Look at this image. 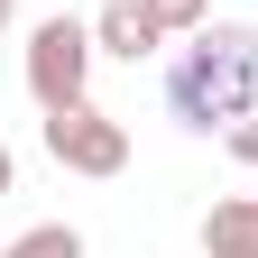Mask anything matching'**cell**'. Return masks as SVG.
Masks as SVG:
<instances>
[{
  "label": "cell",
  "instance_id": "obj_1",
  "mask_svg": "<svg viewBox=\"0 0 258 258\" xmlns=\"http://www.w3.org/2000/svg\"><path fill=\"white\" fill-rule=\"evenodd\" d=\"M166 111H175V129H194V139H221L231 120H249L258 111V28L203 19L175 46V64H166Z\"/></svg>",
  "mask_w": 258,
  "mask_h": 258
},
{
  "label": "cell",
  "instance_id": "obj_2",
  "mask_svg": "<svg viewBox=\"0 0 258 258\" xmlns=\"http://www.w3.org/2000/svg\"><path fill=\"white\" fill-rule=\"evenodd\" d=\"M92 19H37L28 28V55H19V74H28V102L37 111H64V102H92Z\"/></svg>",
  "mask_w": 258,
  "mask_h": 258
},
{
  "label": "cell",
  "instance_id": "obj_3",
  "mask_svg": "<svg viewBox=\"0 0 258 258\" xmlns=\"http://www.w3.org/2000/svg\"><path fill=\"white\" fill-rule=\"evenodd\" d=\"M37 139H46V157H55L64 175H120V166H129V120H111L102 102H64V111H46Z\"/></svg>",
  "mask_w": 258,
  "mask_h": 258
},
{
  "label": "cell",
  "instance_id": "obj_4",
  "mask_svg": "<svg viewBox=\"0 0 258 258\" xmlns=\"http://www.w3.org/2000/svg\"><path fill=\"white\" fill-rule=\"evenodd\" d=\"M92 46L120 55V64H148V55H166V19L148 0H102L92 10Z\"/></svg>",
  "mask_w": 258,
  "mask_h": 258
},
{
  "label": "cell",
  "instance_id": "obj_5",
  "mask_svg": "<svg viewBox=\"0 0 258 258\" xmlns=\"http://www.w3.org/2000/svg\"><path fill=\"white\" fill-rule=\"evenodd\" d=\"M194 240H203V258H258V194H221Z\"/></svg>",
  "mask_w": 258,
  "mask_h": 258
},
{
  "label": "cell",
  "instance_id": "obj_6",
  "mask_svg": "<svg viewBox=\"0 0 258 258\" xmlns=\"http://www.w3.org/2000/svg\"><path fill=\"white\" fill-rule=\"evenodd\" d=\"M0 258H83V231L74 221H37V231H19Z\"/></svg>",
  "mask_w": 258,
  "mask_h": 258
},
{
  "label": "cell",
  "instance_id": "obj_7",
  "mask_svg": "<svg viewBox=\"0 0 258 258\" xmlns=\"http://www.w3.org/2000/svg\"><path fill=\"white\" fill-rule=\"evenodd\" d=\"M157 19H166V37H194V28L212 19V0H148Z\"/></svg>",
  "mask_w": 258,
  "mask_h": 258
},
{
  "label": "cell",
  "instance_id": "obj_8",
  "mask_svg": "<svg viewBox=\"0 0 258 258\" xmlns=\"http://www.w3.org/2000/svg\"><path fill=\"white\" fill-rule=\"evenodd\" d=\"M221 148H231V166H258V111H249V120H231V129H221Z\"/></svg>",
  "mask_w": 258,
  "mask_h": 258
},
{
  "label": "cell",
  "instance_id": "obj_9",
  "mask_svg": "<svg viewBox=\"0 0 258 258\" xmlns=\"http://www.w3.org/2000/svg\"><path fill=\"white\" fill-rule=\"evenodd\" d=\"M10 184H19V157H10V148H0V194H10Z\"/></svg>",
  "mask_w": 258,
  "mask_h": 258
},
{
  "label": "cell",
  "instance_id": "obj_10",
  "mask_svg": "<svg viewBox=\"0 0 258 258\" xmlns=\"http://www.w3.org/2000/svg\"><path fill=\"white\" fill-rule=\"evenodd\" d=\"M10 19H19V0H0V28H10Z\"/></svg>",
  "mask_w": 258,
  "mask_h": 258
}]
</instances>
